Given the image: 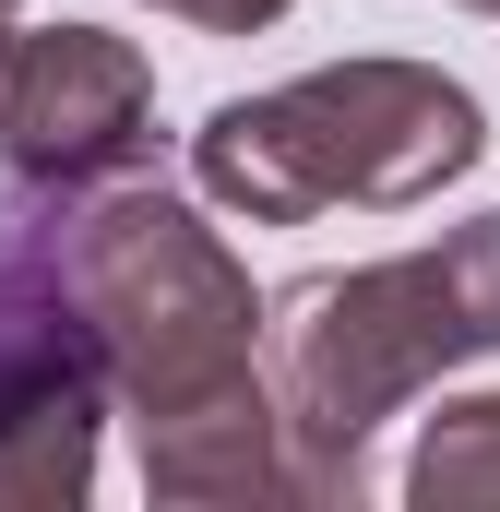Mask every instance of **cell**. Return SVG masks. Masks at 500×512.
Masks as SVG:
<instances>
[{
  "instance_id": "cell-4",
  "label": "cell",
  "mask_w": 500,
  "mask_h": 512,
  "mask_svg": "<svg viewBox=\"0 0 500 512\" xmlns=\"http://www.w3.org/2000/svg\"><path fill=\"white\" fill-rule=\"evenodd\" d=\"M96 334L48 227H0V501H84L96 477Z\"/></svg>"
},
{
  "instance_id": "cell-2",
  "label": "cell",
  "mask_w": 500,
  "mask_h": 512,
  "mask_svg": "<svg viewBox=\"0 0 500 512\" xmlns=\"http://www.w3.org/2000/svg\"><path fill=\"white\" fill-rule=\"evenodd\" d=\"M477 96L417 72V60H346V72H310L286 96H250L215 108L191 167L215 203H239L262 227H310L322 203H417L441 191L453 167H477Z\"/></svg>"
},
{
  "instance_id": "cell-3",
  "label": "cell",
  "mask_w": 500,
  "mask_h": 512,
  "mask_svg": "<svg viewBox=\"0 0 500 512\" xmlns=\"http://www.w3.org/2000/svg\"><path fill=\"white\" fill-rule=\"evenodd\" d=\"M60 239V286L96 334V370L131 393V417H191L215 393L262 382V310H250V274L215 251V227L167 191H120Z\"/></svg>"
},
{
  "instance_id": "cell-8",
  "label": "cell",
  "mask_w": 500,
  "mask_h": 512,
  "mask_svg": "<svg viewBox=\"0 0 500 512\" xmlns=\"http://www.w3.org/2000/svg\"><path fill=\"white\" fill-rule=\"evenodd\" d=\"M155 12H179V24H203V36H250V24H274L286 0H155Z\"/></svg>"
},
{
  "instance_id": "cell-6",
  "label": "cell",
  "mask_w": 500,
  "mask_h": 512,
  "mask_svg": "<svg viewBox=\"0 0 500 512\" xmlns=\"http://www.w3.org/2000/svg\"><path fill=\"white\" fill-rule=\"evenodd\" d=\"M143 489L155 501H262L286 489V453H274V382H239L191 417H155L143 429Z\"/></svg>"
},
{
  "instance_id": "cell-5",
  "label": "cell",
  "mask_w": 500,
  "mask_h": 512,
  "mask_svg": "<svg viewBox=\"0 0 500 512\" xmlns=\"http://www.w3.org/2000/svg\"><path fill=\"white\" fill-rule=\"evenodd\" d=\"M155 72L108 24H12L0 48V155L36 191H96L155 143Z\"/></svg>"
},
{
  "instance_id": "cell-9",
  "label": "cell",
  "mask_w": 500,
  "mask_h": 512,
  "mask_svg": "<svg viewBox=\"0 0 500 512\" xmlns=\"http://www.w3.org/2000/svg\"><path fill=\"white\" fill-rule=\"evenodd\" d=\"M0 48H12V0H0Z\"/></svg>"
},
{
  "instance_id": "cell-1",
  "label": "cell",
  "mask_w": 500,
  "mask_h": 512,
  "mask_svg": "<svg viewBox=\"0 0 500 512\" xmlns=\"http://www.w3.org/2000/svg\"><path fill=\"white\" fill-rule=\"evenodd\" d=\"M500 346V215L453 227L441 251L310 274L262 322V382L286 429V489L298 501H358V441L417 382L465 370Z\"/></svg>"
},
{
  "instance_id": "cell-7",
  "label": "cell",
  "mask_w": 500,
  "mask_h": 512,
  "mask_svg": "<svg viewBox=\"0 0 500 512\" xmlns=\"http://www.w3.org/2000/svg\"><path fill=\"white\" fill-rule=\"evenodd\" d=\"M429 512L453 501H500V393H477V405H441L429 417V441H417V477H405Z\"/></svg>"
}]
</instances>
